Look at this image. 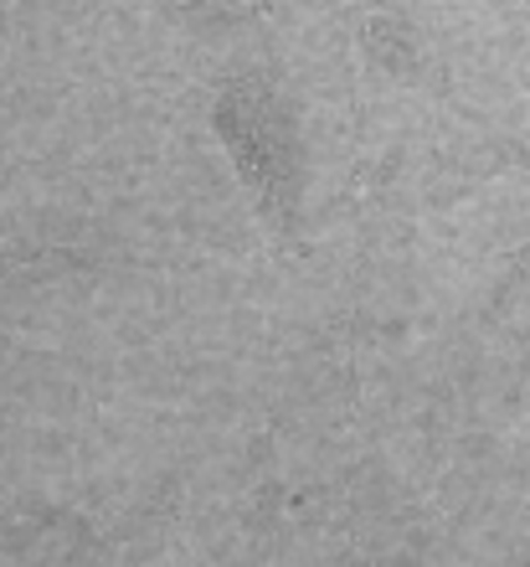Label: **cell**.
<instances>
[{"label":"cell","instance_id":"6da1fadb","mask_svg":"<svg viewBox=\"0 0 530 567\" xmlns=\"http://www.w3.org/2000/svg\"><path fill=\"white\" fill-rule=\"evenodd\" d=\"M211 124H217L221 145L232 150L237 171L248 181L252 207L263 212L279 233H289L299 217V181H304L294 109L283 104L268 78L237 73L217 89Z\"/></svg>","mask_w":530,"mask_h":567}]
</instances>
